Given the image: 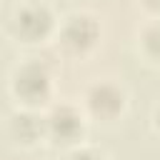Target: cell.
Instances as JSON below:
<instances>
[{
  "label": "cell",
  "mask_w": 160,
  "mask_h": 160,
  "mask_svg": "<svg viewBox=\"0 0 160 160\" xmlns=\"http://www.w3.org/2000/svg\"><path fill=\"white\" fill-rule=\"evenodd\" d=\"M150 8H155V10H160V0H145Z\"/></svg>",
  "instance_id": "obj_9"
},
{
  "label": "cell",
  "mask_w": 160,
  "mask_h": 160,
  "mask_svg": "<svg viewBox=\"0 0 160 160\" xmlns=\"http://www.w3.org/2000/svg\"><path fill=\"white\" fill-rule=\"evenodd\" d=\"M90 108L98 115H115L122 108V92L115 85H98L90 90Z\"/></svg>",
  "instance_id": "obj_5"
},
{
  "label": "cell",
  "mask_w": 160,
  "mask_h": 160,
  "mask_svg": "<svg viewBox=\"0 0 160 160\" xmlns=\"http://www.w3.org/2000/svg\"><path fill=\"white\" fill-rule=\"evenodd\" d=\"M50 25H52V18L42 5H28L18 12V32L28 40L42 38L50 30Z\"/></svg>",
  "instance_id": "obj_1"
},
{
  "label": "cell",
  "mask_w": 160,
  "mask_h": 160,
  "mask_svg": "<svg viewBox=\"0 0 160 160\" xmlns=\"http://www.w3.org/2000/svg\"><path fill=\"white\" fill-rule=\"evenodd\" d=\"M48 128L58 140H72L80 132V118L72 108H58L48 118Z\"/></svg>",
  "instance_id": "obj_4"
},
{
  "label": "cell",
  "mask_w": 160,
  "mask_h": 160,
  "mask_svg": "<svg viewBox=\"0 0 160 160\" xmlns=\"http://www.w3.org/2000/svg\"><path fill=\"white\" fill-rule=\"evenodd\" d=\"M145 45H148V52H150V55L160 58V25H155V28L148 30V35H145Z\"/></svg>",
  "instance_id": "obj_7"
},
{
  "label": "cell",
  "mask_w": 160,
  "mask_h": 160,
  "mask_svg": "<svg viewBox=\"0 0 160 160\" xmlns=\"http://www.w3.org/2000/svg\"><path fill=\"white\" fill-rule=\"evenodd\" d=\"M10 128H12V135L20 138V140H25V142H30V140L40 132V122H38L32 115H15Z\"/></svg>",
  "instance_id": "obj_6"
},
{
  "label": "cell",
  "mask_w": 160,
  "mask_h": 160,
  "mask_svg": "<svg viewBox=\"0 0 160 160\" xmlns=\"http://www.w3.org/2000/svg\"><path fill=\"white\" fill-rule=\"evenodd\" d=\"M15 90L28 98V100H38L48 92V75L40 65H25L18 78H15Z\"/></svg>",
  "instance_id": "obj_3"
},
{
  "label": "cell",
  "mask_w": 160,
  "mask_h": 160,
  "mask_svg": "<svg viewBox=\"0 0 160 160\" xmlns=\"http://www.w3.org/2000/svg\"><path fill=\"white\" fill-rule=\"evenodd\" d=\"M95 38H98V25H95L92 18H85V15L72 18V20L65 25V32H62L65 45L72 48V50H85V48H90V45L95 42Z\"/></svg>",
  "instance_id": "obj_2"
},
{
  "label": "cell",
  "mask_w": 160,
  "mask_h": 160,
  "mask_svg": "<svg viewBox=\"0 0 160 160\" xmlns=\"http://www.w3.org/2000/svg\"><path fill=\"white\" fill-rule=\"evenodd\" d=\"M70 160H98V158H95L90 150H80V152H72Z\"/></svg>",
  "instance_id": "obj_8"
},
{
  "label": "cell",
  "mask_w": 160,
  "mask_h": 160,
  "mask_svg": "<svg viewBox=\"0 0 160 160\" xmlns=\"http://www.w3.org/2000/svg\"><path fill=\"white\" fill-rule=\"evenodd\" d=\"M158 125H160V110H158Z\"/></svg>",
  "instance_id": "obj_10"
}]
</instances>
